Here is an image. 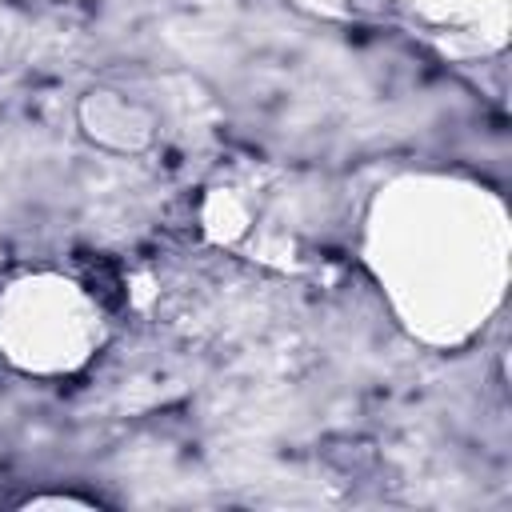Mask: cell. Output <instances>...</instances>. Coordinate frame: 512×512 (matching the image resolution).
Returning <instances> with one entry per match:
<instances>
[{
    "label": "cell",
    "mask_w": 512,
    "mask_h": 512,
    "mask_svg": "<svg viewBox=\"0 0 512 512\" xmlns=\"http://www.w3.org/2000/svg\"><path fill=\"white\" fill-rule=\"evenodd\" d=\"M96 312L64 280H24L0 300V340L24 368H72L96 344Z\"/></svg>",
    "instance_id": "6da1fadb"
}]
</instances>
